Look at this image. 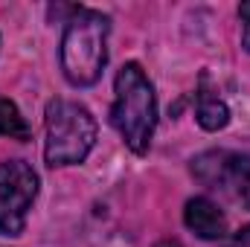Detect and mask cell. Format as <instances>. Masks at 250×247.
<instances>
[{"instance_id":"6da1fadb","label":"cell","mask_w":250,"mask_h":247,"mask_svg":"<svg viewBox=\"0 0 250 247\" xmlns=\"http://www.w3.org/2000/svg\"><path fill=\"white\" fill-rule=\"evenodd\" d=\"M111 123L134 154H146L157 128V99L143 67L128 62L114 79Z\"/></svg>"},{"instance_id":"7a4b0ae2","label":"cell","mask_w":250,"mask_h":247,"mask_svg":"<svg viewBox=\"0 0 250 247\" xmlns=\"http://www.w3.org/2000/svg\"><path fill=\"white\" fill-rule=\"evenodd\" d=\"M108 15L96 9H76L62 35V70L73 87L99 82L108 62Z\"/></svg>"},{"instance_id":"3957f363","label":"cell","mask_w":250,"mask_h":247,"mask_svg":"<svg viewBox=\"0 0 250 247\" xmlns=\"http://www.w3.org/2000/svg\"><path fill=\"white\" fill-rule=\"evenodd\" d=\"M47 143H44V160L50 169L79 166L87 160V154L96 145V120L93 114L70 99H53L44 114Z\"/></svg>"},{"instance_id":"277c9868","label":"cell","mask_w":250,"mask_h":247,"mask_svg":"<svg viewBox=\"0 0 250 247\" xmlns=\"http://www.w3.org/2000/svg\"><path fill=\"white\" fill-rule=\"evenodd\" d=\"M35 198H38V175L26 160L0 163V236L15 239L23 233Z\"/></svg>"},{"instance_id":"5b68a950","label":"cell","mask_w":250,"mask_h":247,"mask_svg":"<svg viewBox=\"0 0 250 247\" xmlns=\"http://www.w3.org/2000/svg\"><path fill=\"white\" fill-rule=\"evenodd\" d=\"M192 175L209 189L227 192L233 201L250 209V154L207 151L192 160Z\"/></svg>"},{"instance_id":"8992f818","label":"cell","mask_w":250,"mask_h":247,"mask_svg":"<svg viewBox=\"0 0 250 247\" xmlns=\"http://www.w3.org/2000/svg\"><path fill=\"white\" fill-rule=\"evenodd\" d=\"M184 224L204 239V242H218L227 236V218L224 212L209 201V198H192L184 206Z\"/></svg>"},{"instance_id":"52a82bcc","label":"cell","mask_w":250,"mask_h":247,"mask_svg":"<svg viewBox=\"0 0 250 247\" xmlns=\"http://www.w3.org/2000/svg\"><path fill=\"white\" fill-rule=\"evenodd\" d=\"M195 120L204 131H221L230 123V108L218 96V90L209 82V73H201L198 93H195Z\"/></svg>"},{"instance_id":"ba28073f","label":"cell","mask_w":250,"mask_h":247,"mask_svg":"<svg viewBox=\"0 0 250 247\" xmlns=\"http://www.w3.org/2000/svg\"><path fill=\"white\" fill-rule=\"evenodd\" d=\"M0 137H9V140H29V125L21 117L18 105L9 102V99H0Z\"/></svg>"},{"instance_id":"9c48e42d","label":"cell","mask_w":250,"mask_h":247,"mask_svg":"<svg viewBox=\"0 0 250 247\" xmlns=\"http://www.w3.org/2000/svg\"><path fill=\"white\" fill-rule=\"evenodd\" d=\"M239 18H242V47L250 53V3L239 6Z\"/></svg>"},{"instance_id":"30bf717a","label":"cell","mask_w":250,"mask_h":247,"mask_svg":"<svg viewBox=\"0 0 250 247\" xmlns=\"http://www.w3.org/2000/svg\"><path fill=\"white\" fill-rule=\"evenodd\" d=\"M224 247H250V224L248 227H242V230H239V233H236Z\"/></svg>"},{"instance_id":"8fae6325","label":"cell","mask_w":250,"mask_h":247,"mask_svg":"<svg viewBox=\"0 0 250 247\" xmlns=\"http://www.w3.org/2000/svg\"><path fill=\"white\" fill-rule=\"evenodd\" d=\"M154 247H184L181 242H175V239H163V242H157Z\"/></svg>"}]
</instances>
